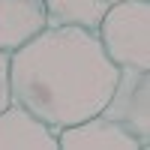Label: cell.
Segmentation results:
<instances>
[{
	"mask_svg": "<svg viewBox=\"0 0 150 150\" xmlns=\"http://www.w3.org/2000/svg\"><path fill=\"white\" fill-rule=\"evenodd\" d=\"M99 114L120 123L123 129H129L147 150L150 147V75L147 69H120L117 84Z\"/></svg>",
	"mask_w": 150,
	"mask_h": 150,
	"instance_id": "cell-3",
	"label": "cell"
},
{
	"mask_svg": "<svg viewBox=\"0 0 150 150\" xmlns=\"http://www.w3.org/2000/svg\"><path fill=\"white\" fill-rule=\"evenodd\" d=\"M45 3V27H99L102 15L108 12L105 0H42Z\"/></svg>",
	"mask_w": 150,
	"mask_h": 150,
	"instance_id": "cell-7",
	"label": "cell"
},
{
	"mask_svg": "<svg viewBox=\"0 0 150 150\" xmlns=\"http://www.w3.org/2000/svg\"><path fill=\"white\" fill-rule=\"evenodd\" d=\"M45 30L42 0H0V51L12 54Z\"/></svg>",
	"mask_w": 150,
	"mask_h": 150,
	"instance_id": "cell-6",
	"label": "cell"
},
{
	"mask_svg": "<svg viewBox=\"0 0 150 150\" xmlns=\"http://www.w3.org/2000/svg\"><path fill=\"white\" fill-rule=\"evenodd\" d=\"M0 150H57V135L18 102L0 111Z\"/></svg>",
	"mask_w": 150,
	"mask_h": 150,
	"instance_id": "cell-5",
	"label": "cell"
},
{
	"mask_svg": "<svg viewBox=\"0 0 150 150\" xmlns=\"http://www.w3.org/2000/svg\"><path fill=\"white\" fill-rule=\"evenodd\" d=\"M96 36L117 69H150V0L108 6Z\"/></svg>",
	"mask_w": 150,
	"mask_h": 150,
	"instance_id": "cell-2",
	"label": "cell"
},
{
	"mask_svg": "<svg viewBox=\"0 0 150 150\" xmlns=\"http://www.w3.org/2000/svg\"><path fill=\"white\" fill-rule=\"evenodd\" d=\"M12 105V84H9V54L0 51V111Z\"/></svg>",
	"mask_w": 150,
	"mask_h": 150,
	"instance_id": "cell-8",
	"label": "cell"
},
{
	"mask_svg": "<svg viewBox=\"0 0 150 150\" xmlns=\"http://www.w3.org/2000/svg\"><path fill=\"white\" fill-rule=\"evenodd\" d=\"M117 75L99 36L84 27H45L9 54L12 102L36 114L54 135L96 117Z\"/></svg>",
	"mask_w": 150,
	"mask_h": 150,
	"instance_id": "cell-1",
	"label": "cell"
},
{
	"mask_svg": "<svg viewBox=\"0 0 150 150\" xmlns=\"http://www.w3.org/2000/svg\"><path fill=\"white\" fill-rule=\"evenodd\" d=\"M57 147H66V150H144V144L129 129H123L120 123L108 120L102 114L60 129Z\"/></svg>",
	"mask_w": 150,
	"mask_h": 150,
	"instance_id": "cell-4",
	"label": "cell"
},
{
	"mask_svg": "<svg viewBox=\"0 0 150 150\" xmlns=\"http://www.w3.org/2000/svg\"><path fill=\"white\" fill-rule=\"evenodd\" d=\"M105 3H108V6H114V3H123V0H105Z\"/></svg>",
	"mask_w": 150,
	"mask_h": 150,
	"instance_id": "cell-9",
	"label": "cell"
}]
</instances>
